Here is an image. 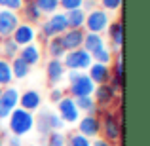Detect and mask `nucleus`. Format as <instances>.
I'll return each instance as SVG.
<instances>
[{"instance_id":"nucleus-31","label":"nucleus","mask_w":150,"mask_h":146,"mask_svg":"<svg viewBox=\"0 0 150 146\" xmlns=\"http://www.w3.org/2000/svg\"><path fill=\"white\" fill-rule=\"evenodd\" d=\"M67 146H91V139L74 131L70 135H67Z\"/></svg>"},{"instance_id":"nucleus-21","label":"nucleus","mask_w":150,"mask_h":146,"mask_svg":"<svg viewBox=\"0 0 150 146\" xmlns=\"http://www.w3.org/2000/svg\"><path fill=\"white\" fill-rule=\"evenodd\" d=\"M10 66H11V76H13V80H25V78H29V74L33 72V66H29L21 57L11 59Z\"/></svg>"},{"instance_id":"nucleus-20","label":"nucleus","mask_w":150,"mask_h":146,"mask_svg":"<svg viewBox=\"0 0 150 146\" xmlns=\"http://www.w3.org/2000/svg\"><path fill=\"white\" fill-rule=\"evenodd\" d=\"M74 102H76V108L80 110V114H95V116L101 118V114L105 112V110H99V106L95 104V101H93L91 95L78 97V99H74Z\"/></svg>"},{"instance_id":"nucleus-22","label":"nucleus","mask_w":150,"mask_h":146,"mask_svg":"<svg viewBox=\"0 0 150 146\" xmlns=\"http://www.w3.org/2000/svg\"><path fill=\"white\" fill-rule=\"evenodd\" d=\"M105 44V36L103 34H95V32H86L84 34V44H82V48H84L86 51H88L89 55L93 53V51L101 49Z\"/></svg>"},{"instance_id":"nucleus-18","label":"nucleus","mask_w":150,"mask_h":146,"mask_svg":"<svg viewBox=\"0 0 150 146\" xmlns=\"http://www.w3.org/2000/svg\"><path fill=\"white\" fill-rule=\"evenodd\" d=\"M19 17H21V21L29 23V25H36V23H40L44 19V15L40 13V10L36 8L34 2H27V4H23L21 11H19Z\"/></svg>"},{"instance_id":"nucleus-26","label":"nucleus","mask_w":150,"mask_h":146,"mask_svg":"<svg viewBox=\"0 0 150 146\" xmlns=\"http://www.w3.org/2000/svg\"><path fill=\"white\" fill-rule=\"evenodd\" d=\"M67 23H69V29H84L86 23V11L84 10H72L67 11Z\"/></svg>"},{"instance_id":"nucleus-35","label":"nucleus","mask_w":150,"mask_h":146,"mask_svg":"<svg viewBox=\"0 0 150 146\" xmlns=\"http://www.w3.org/2000/svg\"><path fill=\"white\" fill-rule=\"evenodd\" d=\"M0 8L2 10H11V11H21L23 0H0Z\"/></svg>"},{"instance_id":"nucleus-14","label":"nucleus","mask_w":150,"mask_h":146,"mask_svg":"<svg viewBox=\"0 0 150 146\" xmlns=\"http://www.w3.org/2000/svg\"><path fill=\"white\" fill-rule=\"evenodd\" d=\"M65 74H67V68H65V65H63V61H59V59H50V61L46 63V78H48L50 85L57 87L59 82L65 78Z\"/></svg>"},{"instance_id":"nucleus-15","label":"nucleus","mask_w":150,"mask_h":146,"mask_svg":"<svg viewBox=\"0 0 150 146\" xmlns=\"http://www.w3.org/2000/svg\"><path fill=\"white\" fill-rule=\"evenodd\" d=\"M106 34H108L110 40V51L112 53H120L122 46H124V23L122 21H110L108 29H106Z\"/></svg>"},{"instance_id":"nucleus-5","label":"nucleus","mask_w":150,"mask_h":146,"mask_svg":"<svg viewBox=\"0 0 150 146\" xmlns=\"http://www.w3.org/2000/svg\"><path fill=\"white\" fill-rule=\"evenodd\" d=\"M61 61H63V65H65V68H67V70H76V72H88V68L91 66L93 59H91V55H89L84 48H80V49L67 51L65 57H63Z\"/></svg>"},{"instance_id":"nucleus-25","label":"nucleus","mask_w":150,"mask_h":146,"mask_svg":"<svg viewBox=\"0 0 150 146\" xmlns=\"http://www.w3.org/2000/svg\"><path fill=\"white\" fill-rule=\"evenodd\" d=\"M34 129H36L42 137H48L51 133V127H50V110H42L38 116H34Z\"/></svg>"},{"instance_id":"nucleus-28","label":"nucleus","mask_w":150,"mask_h":146,"mask_svg":"<svg viewBox=\"0 0 150 146\" xmlns=\"http://www.w3.org/2000/svg\"><path fill=\"white\" fill-rule=\"evenodd\" d=\"M91 59H93V63L110 65V63H112V59H114V53L110 51L108 46H103L101 49H97V51H93V53H91Z\"/></svg>"},{"instance_id":"nucleus-16","label":"nucleus","mask_w":150,"mask_h":146,"mask_svg":"<svg viewBox=\"0 0 150 146\" xmlns=\"http://www.w3.org/2000/svg\"><path fill=\"white\" fill-rule=\"evenodd\" d=\"M84 29H69L67 32L61 34V42L65 51H72V49H80L82 44H84Z\"/></svg>"},{"instance_id":"nucleus-13","label":"nucleus","mask_w":150,"mask_h":146,"mask_svg":"<svg viewBox=\"0 0 150 146\" xmlns=\"http://www.w3.org/2000/svg\"><path fill=\"white\" fill-rule=\"evenodd\" d=\"M91 97H93V101H95L97 106L106 108V106H110L118 99V91L112 89L108 84H103V85H95V91H93Z\"/></svg>"},{"instance_id":"nucleus-32","label":"nucleus","mask_w":150,"mask_h":146,"mask_svg":"<svg viewBox=\"0 0 150 146\" xmlns=\"http://www.w3.org/2000/svg\"><path fill=\"white\" fill-rule=\"evenodd\" d=\"M46 146H67V135L63 131H51L46 137Z\"/></svg>"},{"instance_id":"nucleus-34","label":"nucleus","mask_w":150,"mask_h":146,"mask_svg":"<svg viewBox=\"0 0 150 146\" xmlns=\"http://www.w3.org/2000/svg\"><path fill=\"white\" fill-rule=\"evenodd\" d=\"M84 0H59V10L61 11H72V10H82Z\"/></svg>"},{"instance_id":"nucleus-39","label":"nucleus","mask_w":150,"mask_h":146,"mask_svg":"<svg viewBox=\"0 0 150 146\" xmlns=\"http://www.w3.org/2000/svg\"><path fill=\"white\" fill-rule=\"evenodd\" d=\"M91 146H114V144H110L108 140H105L103 137H97V139L91 140Z\"/></svg>"},{"instance_id":"nucleus-7","label":"nucleus","mask_w":150,"mask_h":146,"mask_svg":"<svg viewBox=\"0 0 150 146\" xmlns=\"http://www.w3.org/2000/svg\"><path fill=\"white\" fill-rule=\"evenodd\" d=\"M19 93L21 91L15 85H8L2 89V93H0V121L8 120V116L19 106Z\"/></svg>"},{"instance_id":"nucleus-11","label":"nucleus","mask_w":150,"mask_h":146,"mask_svg":"<svg viewBox=\"0 0 150 146\" xmlns=\"http://www.w3.org/2000/svg\"><path fill=\"white\" fill-rule=\"evenodd\" d=\"M19 23H21V17H19L17 11L0 8V40L2 38H10Z\"/></svg>"},{"instance_id":"nucleus-9","label":"nucleus","mask_w":150,"mask_h":146,"mask_svg":"<svg viewBox=\"0 0 150 146\" xmlns=\"http://www.w3.org/2000/svg\"><path fill=\"white\" fill-rule=\"evenodd\" d=\"M76 133L88 137V139H97L101 137V118L95 116V114H84L80 116L76 123Z\"/></svg>"},{"instance_id":"nucleus-36","label":"nucleus","mask_w":150,"mask_h":146,"mask_svg":"<svg viewBox=\"0 0 150 146\" xmlns=\"http://www.w3.org/2000/svg\"><path fill=\"white\" fill-rule=\"evenodd\" d=\"M50 127H51V131H63V129H65L63 120L55 112H50Z\"/></svg>"},{"instance_id":"nucleus-38","label":"nucleus","mask_w":150,"mask_h":146,"mask_svg":"<svg viewBox=\"0 0 150 146\" xmlns=\"http://www.w3.org/2000/svg\"><path fill=\"white\" fill-rule=\"evenodd\" d=\"M95 8H99V4H97V0H84V4H82V10L88 13V11L95 10Z\"/></svg>"},{"instance_id":"nucleus-19","label":"nucleus","mask_w":150,"mask_h":146,"mask_svg":"<svg viewBox=\"0 0 150 146\" xmlns=\"http://www.w3.org/2000/svg\"><path fill=\"white\" fill-rule=\"evenodd\" d=\"M17 57H21L29 66H36L38 63H40V59H42V49L38 48L36 44H29V46H25V48L19 49Z\"/></svg>"},{"instance_id":"nucleus-10","label":"nucleus","mask_w":150,"mask_h":146,"mask_svg":"<svg viewBox=\"0 0 150 146\" xmlns=\"http://www.w3.org/2000/svg\"><path fill=\"white\" fill-rule=\"evenodd\" d=\"M38 38V30L34 25H29V23L21 21L17 25V29L13 30V34H11V40L15 42V44L19 46V48H25V46L29 44H34Z\"/></svg>"},{"instance_id":"nucleus-3","label":"nucleus","mask_w":150,"mask_h":146,"mask_svg":"<svg viewBox=\"0 0 150 146\" xmlns=\"http://www.w3.org/2000/svg\"><path fill=\"white\" fill-rule=\"evenodd\" d=\"M67 80H69V95L72 99L93 95L95 84L89 80L88 72H76V70H67Z\"/></svg>"},{"instance_id":"nucleus-37","label":"nucleus","mask_w":150,"mask_h":146,"mask_svg":"<svg viewBox=\"0 0 150 146\" xmlns=\"http://www.w3.org/2000/svg\"><path fill=\"white\" fill-rule=\"evenodd\" d=\"M63 97H65V91H63L61 87H51V91H50V101L51 102H55V104H57Z\"/></svg>"},{"instance_id":"nucleus-33","label":"nucleus","mask_w":150,"mask_h":146,"mask_svg":"<svg viewBox=\"0 0 150 146\" xmlns=\"http://www.w3.org/2000/svg\"><path fill=\"white\" fill-rule=\"evenodd\" d=\"M101 10H105L106 13H116V11L122 10V4L124 0H97Z\"/></svg>"},{"instance_id":"nucleus-40","label":"nucleus","mask_w":150,"mask_h":146,"mask_svg":"<svg viewBox=\"0 0 150 146\" xmlns=\"http://www.w3.org/2000/svg\"><path fill=\"white\" fill-rule=\"evenodd\" d=\"M8 146H23V140L19 139V137H13V135H11L10 139H8Z\"/></svg>"},{"instance_id":"nucleus-1","label":"nucleus","mask_w":150,"mask_h":146,"mask_svg":"<svg viewBox=\"0 0 150 146\" xmlns=\"http://www.w3.org/2000/svg\"><path fill=\"white\" fill-rule=\"evenodd\" d=\"M6 121H8V131L13 137H19V139L29 135L30 131H34V114L19 108V106L8 116Z\"/></svg>"},{"instance_id":"nucleus-12","label":"nucleus","mask_w":150,"mask_h":146,"mask_svg":"<svg viewBox=\"0 0 150 146\" xmlns=\"http://www.w3.org/2000/svg\"><path fill=\"white\" fill-rule=\"evenodd\" d=\"M42 106V95L36 89H25L19 93V108L27 110V112H36Z\"/></svg>"},{"instance_id":"nucleus-6","label":"nucleus","mask_w":150,"mask_h":146,"mask_svg":"<svg viewBox=\"0 0 150 146\" xmlns=\"http://www.w3.org/2000/svg\"><path fill=\"white\" fill-rule=\"evenodd\" d=\"M110 25V13H106L101 8L88 11L86 13V23H84V30L86 32H95V34H103Z\"/></svg>"},{"instance_id":"nucleus-24","label":"nucleus","mask_w":150,"mask_h":146,"mask_svg":"<svg viewBox=\"0 0 150 146\" xmlns=\"http://www.w3.org/2000/svg\"><path fill=\"white\" fill-rule=\"evenodd\" d=\"M46 51H48L50 59H59L61 61L65 57V48H63V42H61V36H55V38H50L46 40Z\"/></svg>"},{"instance_id":"nucleus-29","label":"nucleus","mask_w":150,"mask_h":146,"mask_svg":"<svg viewBox=\"0 0 150 146\" xmlns=\"http://www.w3.org/2000/svg\"><path fill=\"white\" fill-rule=\"evenodd\" d=\"M42 15H51L59 11V0H33Z\"/></svg>"},{"instance_id":"nucleus-23","label":"nucleus","mask_w":150,"mask_h":146,"mask_svg":"<svg viewBox=\"0 0 150 146\" xmlns=\"http://www.w3.org/2000/svg\"><path fill=\"white\" fill-rule=\"evenodd\" d=\"M19 49H21V48L11 40V36L10 38H2V40H0V57L6 59V61H11V59L17 57Z\"/></svg>"},{"instance_id":"nucleus-8","label":"nucleus","mask_w":150,"mask_h":146,"mask_svg":"<svg viewBox=\"0 0 150 146\" xmlns=\"http://www.w3.org/2000/svg\"><path fill=\"white\" fill-rule=\"evenodd\" d=\"M57 114L59 118L63 120V123L65 125H74L78 123V120H80V110L76 108V102H74V99L70 95H65L61 99V101L57 102Z\"/></svg>"},{"instance_id":"nucleus-30","label":"nucleus","mask_w":150,"mask_h":146,"mask_svg":"<svg viewBox=\"0 0 150 146\" xmlns=\"http://www.w3.org/2000/svg\"><path fill=\"white\" fill-rule=\"evenodd\" d=\"M110 76L124 80V59H122V53L114 55L112 63H110Z\"/></svg>"},{"instance_id":"nucleus-42","label":"nucleus","mask_w":150,"mask_h":146,"mask_svg":"<svg viewBox=\"0 0 150 146\" xmlns=\"http://www.w3.org/2000/svg\"><path fill=\"white\" fill-rule=\"evenodd\" d=\"M2 89H4V87H0V93H2Z\"/></svg>"},{"instance_id":"nucleus-27","label":"nucleus","mask_w":150,"mask_h":146,"mask_svg":"<svg viewBox=\"0 0 150 146\" xmlns=\"http://www.w3.org/2000/svg\"><path fill=\"white\" fill-rule=\"evenodd\" d=\"M11 84H13V76H11L10 61L0 57V87H8Z\"/></svg>"},{"instance_id":"nucleus-17","label":"nucleus","mask_w":150,"mask_h":146,"mask_svg":"<svg viewBox=\"0 0 150 146\" xmlns=\"http://www.w3.org/2000/svg\"><path fill=\"white\" fill-rule=\"evenodd\" d=\"M88 76L95 85L108 84L110 80V65H101V63H91L88 68Z\"/></svg>"},{"instance_id":"nucleus-41","label":"nucleus","mask_w":150,"mask_h":146,"mask_svg":"<svg viewBox=\"0 0 150 146\" xmlns=\"http://www.w3.org/2000/svg\"><path fill=\"white\" fill-rule=\"evenodd\" d=\"M27 2H33V0H23V4H27Z\"/></svg>"},{"instance_id":"nucleus-4","label":"nucleus","mask_w":150,"mask_h":146,"mask_svg":"<svg viewBox=\"0 0 150 146\" xmlns=\"http://www.w3.org/2000/svg\"><path fill=\"white\" fill-rule=\"evenodd\" d=\"M67 30H69V23H67L65 11H61V10L48 15V19H42L40 21V38L42 40H50V38L61 36Z\"/></svg>"},{"instance_id":"nucleus-2","label":"nucleus","mask_w":150,"mask_h":146,"mask_svg":"<svg viewBox=\"0 0 150 146\" xmlns=\"http://www.w3.org/2000/svg\"><path fill=\"white\" fill-rule=\"evenodd\" d=\"M122 118L114 110H105L101 114V135L110 144H118L122 140Z\"/></svg>"}]
</instances>
